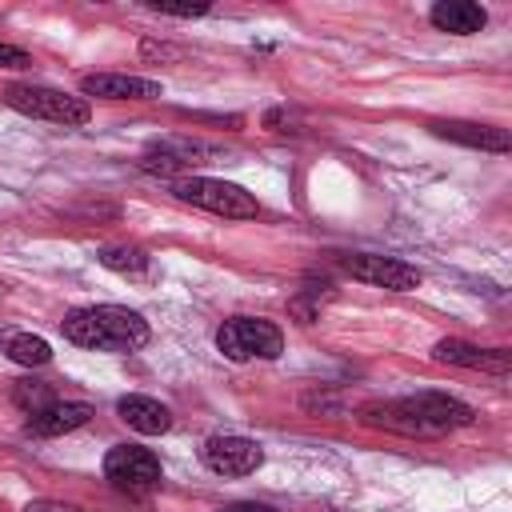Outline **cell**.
<instances>
[{"label": "cell", "instance_id": "7", "mask_svg": "<svg viewBox=\"0 0 512 512\" xmlns=\"http://www.w3.org/2000/svg\"><path fill=\"white\" fill-rule=\"evenodd\" d=\"M216 156H220V148H216V144L184 140V136H164V140H156V144H148V148H144L140 168H144V172H160V176H172V172L192 176V168L212 164ZM180 176H176V180H180Z\"/></svg>", "mask_w": 512, "mask_h": 512}, {"label": "cell", "instance_id": "9", "mask_svg": "<svg viewBox=\"0 0 512 512\" xmlns=\"http://www.w3.org/2000/svg\"><path fill=\"white\" fill-rule=\"evenodd\" d=\"M200 460L216 476H248L264 464V448L248 436H208L200 448Z\"/></svg>", "mask_w": 512, "mask_h": 512}, {"label": "cell", "instance_id": "4", "mask_svg": "<svg viewBox=\"0 0 512 512\" xmlns=\"http://www.w3.org/2000/svg\"><path fill=\"white\" fill-rule=\"evenodd\" d=\"M172 196L192 208L216 212L224 220H252L260 212L252 192H244L232 180H216V176H180V180H172Z\"/></svg>", "mask_w": 512, "mask_h": 512}, {"label": "cell", "instance_id": "21", "mask_svg": "<svg viewBox=\"0 0 512 512\" xmlns=\"http://www.w3.org/2000/svg\"><path fill=\"white\" fill-rule=\"evenodd\" d=\"M140 52H144L148 60H176V56H180V48H172V44H156V40H144Z\"/></svg>", "mask_w": 512, "mask_h": 512}, {"label": "cell", "instance_id": "11", "mask_svg": "<svg viewBox=\"0 0 512 512\" xmlns=\"http://www.w3.org/2000/svg\"><path fill=\"white\" fill-rule=\"evenodd\" d=\"M428 128L440 140H452V144H464V148H480V152H496V156H504L512 148V140H508L504 128L476 124V120H432Z\"/></svg>", "mask_w": 512, "mask_h": 512}, {"label": "cell", "instance_id": "5", "mask_svg": "<svg viewBox=\"0 0 512 512\" xmlns=\"http://www.w3.org/2000/svg\"><path fill=\"white\" fill-rule=\"evenodd\" d=\"M216 348L232 364L276 360L284 352V332L272 320H260V316H232V320H224L216 328Z\"/></svg>", "mask_w": 512, "mask_h": 512}, {"label": "cell", "instance_id": "20", "mask_svg": "<svg viewBox=\"0 0 512 512\" xmlns=\"http://www.w3.org/2000/svg\"><path fill=\"white\" fill-rule=\"evenodd\" d=\"M28 64H32V56H28L24 48L0 40V68H28Z\"/></svg>", "mask_w": 512, "mask_h": 512}, {"label": "cell", "instance_id": "10", "mask_svg": "<svg viewBox=\"0 0 512 512\" xmlns=\"http://www.w3.org/2000/svg\"><path fill=\"white\" fill-rule=\"evenodd\" d=\"M432 356L440 364H456V368H472V372H488V376H508L512 372V356L504 348H480V344H468V340H436L432 344Z\"/></svg>", "mask_w": 512, "mask_h": 512}, {"label": "cell", "instance_id": "14", "mask_svg": "<svg viewBox=\"0 0 512 512\" xmlns=\"http://www.w3.org/2000/svg\"><path fill=\"white\" fill-rule=\"evenodd\" d=\"M116 412H120V420H124L132 432H140V436H160V432L172 428L168 404H160V400H152V396H140V392L120 396V400H116Z\"/></svg>", "mask_w": 512, "mask_h": 512}, {"label": "cell", "instance_id": "12", "mask_svg": "<svg viewBox=\"0 0 512 512\" xmlns=\"http://www.w3.org/2000/svg\"><path fill=\"white\" fill-rule=\"evenodd\" d=\"M80 92L100 96V100H156L160 84L144 76H128V72H92L80 80Z\"/></svg>", "mask_w": 512, "mask_h": 512}, {"label": "cell", "instance_id": "2", "mask_svg": "<svg viewBox=\"0 0 512 512\" xmlns=\"http://www.w3.org/2000/svg\"><path fill=\"white\" fill-rule=\"evenodd\" d=\"M64 340L80 344V348H96V352H136L148 344V320L132 308L120 304H88V308H72L60 320Z\"/></svg>", "mask_w": 512, "mask_h": 512}, {"label": "cell", "instance_id": "1", "mask_svg": "<svg viewBox=\"0 0 512 512\" xmlns=\"http://www.w3.org/2000/svg\"><path fill=\"white\" fill-rule=\"evenodd\" d=\"M472 408L448 392H416L396 400H372L360 408V424L400 432V436H444L452 428L472 424Z\"/></svg>", "mask_w": 512, "mask_h": 512}, {"label": "cell", "instance_id": "22", "mask_svg": "<svg viewBox=\"0 0 512 512\" xmlns=\"http://www.w3.org/2000/svg\"><path fill=\"white\" fill-rule=\"evenodd\" d=\"M24 512H80L76 504H64V500H32Z\"/></svg>", "mask_w": 512, "mask_h": 512}, {"label": "cell", "instance_id": "6", "mask_svg": "<svg viewBox=\"0 0 512 512\" xmlns=\"http://www.w3.org/2000/svg\"><path fill=\"white\" fill-rule=\"evenodd\" d=\"M104 476L112 488L128 492V496H144L152 488H160L164 480V468H160V456L152 448H140V444H116L108 448L104 456Z\"/></svg>", "mask_w": 512, "mask_h": 512}, {"label": "cell", "instance_id": "8", "mask_svg": "<svg viewBox=\"0 0 512 512\" xmlns=\"http://www.w3.org/2000/svg\"><path fill=\"white\" fill-rule=\"evenodd\" d=\"M344 272L352 280H364L372 288H388V292H412L420 284V268L404 264L396 256H376V252H352L344 256Z\"/></svg>", "mask_w": 512, "mask_h": 512}, {"label": "cell", "instance_id": "18", "mask_svg": "<svg viewBox=\"0 0 512 512\" xmlns=\"http://www.w3.org/2000/svg\"><path fill=\"white\" fill-rule=\"evenodd\" d=\"M12 400L24 408V416H32V412L48 408L56 396H52V388H48V384H32V380H20V384L12 388Z\"/></svg>", "mask_w": 512, "mask_h": 512}, {"label": "cell", "instance_id": "15", "mask_svg": "<svg viewBox=\"0 0 512 512\" xmlns=\"http://www.w3.org/2000/svg\"><path fill=\"white\" fill-rule=\"evenodd\" d=\"M428 20H432V28H440V32L472 36V32H480V28L488 24V12H484L476 0H440V4H432Z\"/></svg>", "mask_w": 512, "mask_h": 512}, {"label": "cell", "instance_id": "17", "mask_svg": "<svg viewBox=\"0 0 512 512\" xmlns=\"http://www.w3.org/2000/svg\"><path fill=\"white\" fill-rule=\"evenodd\" d=\"M100 264L108 272H120V276H148L152 272V256L136 244H120V248H100Z\"/></svg>", "mask_w": 512, "mask_h": 512}, {"label": "cell", "instance_id": "24", "mask_svg": "<svg viewBox=\"0 0 512 512\" xmlns=\"http://www.w3.org/2000/svg\"><path fill=\"white\" fill-rule=\"evenodd\" d=\"M4 292H8V284H4V280H0V296H4Z\"/></svg>", "mask_w": 512, "mask_h": 512}, {"label": "cell", "instance_id": "19", "mask_svg": "<svg viewBox=\"0 0 512 512\" xmlns=\"http://www.w3.org/2000/svg\"><path fill=\"white\" fill-rule=\"evenodd\" d=\"M148 8L152 12H160V16H180V20H192V16H204L208 12V4L200 0V4H172V0H148Z\"/></svg>", "mask_w": 512, "mask_h": 512}, {"label": "cell", "instance_id": "13", "mask_svg": "<svg viewBox=\"0 0 512 512\" xmlns=\"http://www.w3.org/2000/svg\"><path fill=\"white\" fill-rule=\"evenodd\" d=\"M92 420V404L84 400H52L48 408L32 412L24 420V432L28 436H64V432H76Z\"/></svg>", "mask_w": 512, "mask_h": 512}, {"label": "cell", "instance_id": "16", "mask_svg": "<svg viewBox=\"0 0 512 512\" xmlns=\"http://www.w3.org/2000/svg\"><path fill=\"white\" fill-rule=\"evenodd\" d=\"M0 352L24 368H44L52 360V348L44 336H32V332H20V328H0Z\"/></svg>", "mask_w": 512, "mask_h": 512}, {"label": "cell", "instance_id": "3", "mask_svg": "<svg viewBox=\"0 0 512 512\" xmlns=\"http://www.w3.org/2000/svg\"><path fill=\"white\" fill-rule=\"evenodd\" d=\"M4 104L16 108L20 116L52 120L64 128H80L92 120V104L84 96H72L64 88H48V84H12V88H4Z\"/></svg>", "mask_w": 512, "mask_h": 512}, {"label": "cell", "instance_id": "23", "mask_svg": "<svg viewBox=\"0 0 512 512\" xmlns=\"http://www.w3.org/2000/svg\"><path fill=\"white\" fill-rule=\"evenodd\" d=\"M220 512H276L272 504H260V500H236V504H224Z\"/></svg>", "mask_w": 512, "mask_h": 512}]
</instances>
